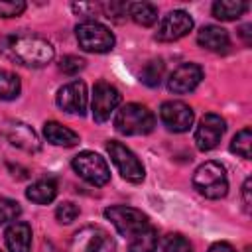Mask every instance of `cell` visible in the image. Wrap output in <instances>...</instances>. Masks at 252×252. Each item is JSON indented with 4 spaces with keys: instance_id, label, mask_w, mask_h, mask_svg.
Segmentation results:
<instances>
[{
    "instance_id": "cell-6",
    "label": "cell",
    "mask_w": 252,
    "mask_h": 252,
    "mask_svg": "<svg viewBox=\"0 0 252 252\" xmlns=\"http://www.w3.org/2000/svg\"><path fill=\"white\" fill-rule=\"evenodd\" d=\"M75 173L94 187H102L110 181V169L102 156L94 152H81L71 161Z\"/></svg>"
},
{
    "instance_id": "cell-20",
    "label": "cell",
    "mask_w": 252,
    "mask_h": 252,
    "mask_svg": "<svg viewBox=\"0 0 252 252\" xmlns=\"http://www.w3.org/2000/svg\"><path fill=\"white\" fill-rule=\"evenodd\" d=\"M248 10V4L242 2V0H217L211 8L213 16L217 20H222V22H230V20H236L240 18L244 12Z\"/></svg>"
},
{
    "instance_id": "cell-30",
    "label": "cell",
    "mask_w": 252,
    "mask_h": 252,
    "mask_svg": "<svg viewBox=\"0 0 252 252\" xmlns=\"http://www.w3.org/2000/svg\"><path fill=\"white\" fill-rule=\"evenodd\" d=\"M26 10L22 0H0V18H16Z\"/></svg>"
},
{
    "instance_id": "cell-13",
    "label": "cell",
    "mask_w": 252,
    "mask_h": 252,
    "mask_svg": "<svg viewBox=\"0 0 252 252\" xmlns=\"http://www.w3.org/2000/svg\"><path fill=\"white\" fill-rule=\"evenodd\" d=\"M57 104L69 114L83 116L87 110V85L83 81H71L57 91Z\"/></svg>"
},
{
    "instance_id": "cell-21",
    "label": "cell",
    "mask_w": 252,
    "mask_h": 252,
    "mask_svg": "<svg viewBox=\"0 0 252 252\" xmlns=\"http://www.w3.org/2000/svg\"><path fill=\"white\" fill-rule=\"evenodd\" d=\"M156 248H158V232L152 224L136 232L132 238H128V252H156Z\"/></svg>"
},
{
    "instance_id": "cell-22",
    "label": "cell",
    "mask_w": 252,
    "mask_h": 252,
    "mask_svg": "<svg viewBox=\"0 0 252 252\" xmlns=\"http://www.w3.org/2000/svg\"><path fill=\"white\" fill-rule=\"evenodd\" d=\"M128 16L138 26L148 28L158 22V8L150 2H132V4H128Z\"/></svg>"
},
{
    "instance_id": "cell-15",
    "label": "cell",
    "mask_w": 252,
    "mask_h": 252,
    "mask_svg": "<svg viewBox=\"0 0 252 252\" xmlns=\"http://www.w3.org/2000/svg\"><path fill=\"white\" fill-rule=\"evenodd\" d=\"M2 132H4L6 140L12 146H16V148H20L24 152L33 154V152L39 150V138H37V134L28 124H24V122H14V120L12 122H6L4 128H2Z\"/></svg>"
},
{
    "instance_id": "cell-25",
    "label": "cell",
    "mask_w": 252,
    "mask_h": 252,
    "mask_svg": "<svg viewBox=\"0 0 252 252\" xmlns=\"http://www.w3.org/2000/svg\"><path fill=\"white\" fill-rule=\"evenodd\" d=\"M250 146H252V130L250 128H242L230 142V152L244 158V159H250Z\"/></svg>"
},
{
    "instance_id": "cell-2",
    "label": "cell",
    "mask_w": 252,
    "mask_h": 252,
    "mask_svg": "<svg viewBox=\"0 0 252 252\" xmlns=\"http://www.w3.org/2000/svg\"><path fill=\"white\" fill-rule=\"evenodd\" d=\"M114 126L124 136H144V134H150L154 130L156 116L152 114V110L148 106L138 104V102H130V104H124L116 112Z\"/></svg>"
},
{
    "instance_id": "cell-12",
    "label": "cell",
    "mask_w": 252,
    "mask_h": 252,
    "mask_svg": "<svg viewBox=\"0 0 252 252\" xmlns=\"http://www.w3.org/2000/svg\"><path fill=\"white\" fill-rule=\"evenodd\" d=\"M159 118L165 124L167 130L171 132H187L193 124V110L189 104L181 102V100H167L161 104L159 108Z\"/></svg>"
},
{
    "instance_id": "cell-24",
    "label": "cell",
    "mask_w": 252,
    "mask_h": 252,
    "mask_svg": "<svg viewBox=\"0 0 252 252\" xmlns=\"http://www.w3.org/2000/svg\"><path fill=\"white\" fill-rule=\"evenodd\" d=\"M161 77H163V61H159V59L148 61L140 73L142 83L148 87H158L161 83Z\"/></svg>"
},
{
    "instance_id": "cell-31",
    "label": "cell",
    "mask_w": 252,
    "mask_h": 252,
    "mask_svg": "<svg viewBox=\"0 0 252 252\" xmlns=\"http://www.w3.org/2000/svg\"><path fill=\"white\" fill-rule=\"evenodd\" d=\"M83 67H85V61L81 57H77V55H65L61 59V63H59V69L63 73H67V75H77Z\"/></svg>"
},
{
    "instance_id": "cell-32",
    "label": "cell",
    "mask_w": 252,
    "mask_h": 252,
    "mask_svg": "<svg viewBox=\"0 0 252 252\" xmlns=\"http://www.w3.org/2000/svg\"><path fill=\"white\" fill-rule=\"evenodd\" d=\"M71 8H73V12H75L77 16H85V18H89L87 22H91V18H93V16L102 14L100 4H87V2H79V4H73Z\"/></svg>"
},
{
    "instance_id": "cell-16",
    "label": "cell",
    "mask_w": 252,
    "mask_h": 252,
    "mask_svg": "<svg viewBox=\"0 0 252 252\" xmlns=\"http://www.w3.org/2000/svg\"><path fill=\"white\" fill-rule=\"evenodd\" d=\"M6 246L10 252H32V226L24 220H14L6 232Z\"/></svg>"
},
{
    "instance_id": "cell-35",
    "label": "cell",
    "mask_w": 252,
    "mask_h": 252,
    "mask_svg": "<svg viewBox=\"0 0 252 252\" xmlns=\"http://www.w3.org/2000/svg\"><path fill=\"white\" fill-rule=\"evenodd\" d=\"M250 30H252V26H250V24H246V26H242V28H240V35L244 37V41H246V43H250Z\"/></svg>"
},
{
    "instance_id": "cell-14",
    "label": "cell",
    "mask_w": 252,
    "mask_h": 252,
    "mask_svg": "<svg viewBox=\"0 0 252 252\" xmlns=\"http://www.w3.org/2000/svg\"><path fill=\"white\" fill-rule=\"evenodd\" d=\"M201 79H203V69L197 63H183L169 75L167 89L173 94H187L199 87Z\"/></svg>"
},
{
    "instance_id": "cell-33",
    "label": "cell",
    "mask_w": 252,
    "mask_h": 252,
    "mask_svg": "<svg viewBox=\"0 0 252 252\" xmlns=\"http://www.w3.org/2000/svg\"><path fill=\"white\" fill-rule=\"evenodd\" d=\"M252 187V179L250 177H246V181H244V185H242V199H244V207H246V211H250V205H252V199H250V189Z\"/></svg>"
},
{
    "instance_id": "cell-18",
    "label": "cell",
    "mask_w": 252,
    "mask_h": 252,
    "mask_svg": "<svg viewBox=\"0 0 252 252\" xmlns=\"http://www.w3.org/2000/svg\"><path fill=\"white\" fill-rule=\"evenodd\" d=\"M43 136L49 144L53 146H63V148H71L75 144H79V134L73 132L71 128L55 122V120H49L43 124Z\"/></svg>"
},
{
    "instance_id": "cell-8",
    "label": "cell",
    "mask_w": 252,
    "mask_h": 252,
    "mask_svg": "<svg viewBox=\"0 0 252 252\" xmlns=\"http://www.w3.org/2000/svg\"><path fill=\"white\" fill-rule=\"evenodd\" d=\"M106 152H108L112 163L116 165V169L120 171V175L126 181H130V183L144 181V175H146L144 173V165H142V161L136 158V154L130 148H126L124 144H120L116 140H110L106 144Z\"/></svg>"
},
{
    "instance_id": "cell-29",
    "label": "cell",
    "mask_w": 252,
    "mask_h": 252,
    "mask_svg": "<svg viewBox=\"0 0 252 252\" xmlns=\"http://www.w3.org/2000/svg\"><path fill=\"white\" fill-rule=\"evenodd\" d=\"M100 10H102V14H104L108 20L122 22V18H126V14H128V4H122V2L100 4Z\"/></svg>"
},
{
    "instance_id": "cell-11",
    "label": "cell",
    "mask_w": 252,
    "mask_h": 252,
    "mask_svg": "<svg viewBox=\"0 0 252 252\" xmlns=\"http://www.w3.org/2000/svg\"><path fill=\"white\" fill-rule=\"evenodd\" d=\"M191 30H193V18L183 10H173L167 16H163V20L159 22L156 39L158 41H177V39L185 37Z\"/></svg>"
},
{
    "instance_id": "cell-34",
    "label": "cell",
    "mask_w": 252,
    "mask_h": 252,
    "mask_svg": "<svg viewBox=\"0 0 252 252\" xmlns=\"http://www.w3.org/2000/svg\"><path fill=\"white\" fill-rule=\"evenodd\" d=\"M209 252H236L228 242H215L211 248H209Z\"/></svg>"
},
{
    "instance_id": "cell-5",
    "label": "cell",
    "mask_w": 252,
    "mask_h": 252,
    "mask_svg": "<svg viewBox=\"0 0 252 252\" xmlns=\"http://www.w3.org/2000/svg\"><path fill=\"white\" fill-rule=\"evenodd\" d=\"M104 217L114 224L118 234H122L124 238H132L136 232L150 226V219L146 213L134 207H126V205H114V207L104 209Z\"/></svg>"
},
{
    "instance_id": "cell-17",
    "label": "cell",
    "mask_w": 252,
    "mask_h": 252,
    "mask_svg": "<svg viewBox=\"0 0 252 252\" xmlns=\"http://www.w3.org/2000/svg\"><path fill=\"white\" fill-rule=\"evenodd\" d=\"M197 43L209 51H215V53H224L230 45V39H228V33L226 30L219 28V26H205L199 30L197 33Z\"/></svg>"
},
{
    "instance_id": "cell-19",
    "label": "cell",
    "mask_w": 252,
    "mask_h": 252,
    "mask_svg": "<svg viewBox=\"0 0 252 252\" xmlns=\"http://www.w3.org/2000/svg\"><path fill=\"white\" fill-rule=\"evenodd\" d=\"M26 197L35 205H47L57 197V185L53 179H39L26 189Z\"/></svg>"
},
{
    "instance_id": "cell-27",
    "label": "cell",
    "mask_w": 252,
    "mask_h": 252,
    "mask_svg": "<svg viewBox=\"0 0 252 252\" xmlns=\"http://www.w3.org/2000/svg\"><path fill=\"white\" fill-rule=\"evenodd\" d=\"M163 252H193L191 242L181 234H167L161 244Z\"/></svg>"
},
{
    "instance_id": "cell-28",
    "label": "cell",
    "mask_w": 252,
    "mask_h": 252,
    "mask_svg": "<svg viewBox=\"0 0 252 252\" xmlns=\"http://www.w3.org/2000/svg\"><path fill=\"white\" fill-rule=\"evenodd\" d=\"M79 207L73 203V201H65V203H61V205H57V209H55V219L61 222V224H69V222H73L77 217H79Z\"/></svg>"
},
{
    "instance_id": "cell-3",
    "label": "cell",
    "mask_w": 252,
    "mask_h": 252,
    "mask_svg": "<svg viewBox=\"0 0 252 252\" xmlns=\"http://www.w3.org/2000/svg\"><path fill=\"white\" fill-rule=\"evenodd\" d=\"M193 187L207 199H220L228 193L226 171L219 161H205L193 173Z\"/></svg>"
},
{
    "instance_id": "cell-10",
    "label": "cell",
    "mask_w": 252,
    "mask_h": 252,
    "mask_svg": "<svg viewBox=\"0 0 252 252\" xmlns=\"http://www.w3.org/2000/svg\"><path fill=\"white\" fill-rule=\"evenodd\" d=\"M224 130H226L224 118H220L215 112L205 114L199 120V126L195 130V144H197V148L201 152H209V150L217 148L220 138H222V134H224Z\"/></svg>"
},
{
    "instance_id": "cell-9",
    "label": "cell",
    "mask_w": 252,
    "mask_h": 252,
    "mask_svg": "<svg viewBox=\"0 0 252 252\" xmlns=\"http://www.w3.org/2000/svg\"><path fill=\"white\" fill-rule=\"evenodd\" d=\"M120 104V93L110 83L98 81L93 89V118L94 122H106Z\"/></svg>"
},
{
    "instance_id": "cell-26",
    "label": "cell",
    "mask_w": 252,
    "mask_h": 252,
    "mask_svg": "<svg viewBox=\"0 0 252 252\" xmlns=\"http://www.w3.org/2000/svg\"><path fill=\"white\" fill-rule=\"evenodd\" d=\"M22 215V207L14 199L0 197V222H14Z\"/></svg>"
},
{
    "instance_id": "cell-4",
    "label": "cell",
    "mask_w": 252,
    "mask_h": 252,
    "mask_svg": "<svg viewBox=\"0 0 252 252\" xmlns=\"http://www.w3.org/2000/svg\"><path fill=\"white\" fill-rule=\"evenodd\" d=\"M75 33H77L79 47L89 51V53H108L114 47V41H116L114 33L106 26H102L94 20L81 22L77 26Z\"/></svg>"
},
{
    "instance_id": "cell-1",
    "label": "cell",
    "mask_w": 252,
    "mask_h": 252,
    "mask_svg": "<svg viewBox=\"0 0 252 252\" xmlns=\"http://www.w3.org/2000/svg\"><path fill=\"white\" fill-rule=\"evenodd\" d=\"M6 49L14 59H18L22 65H28V67H43L55 55V49L47 39L39 35H30V33L10 37Z\"/></svg>"
},
{
    "instance_id": "cell-23",
    "label": "cell",
    "mask_w": 252,
    "mask_h": 252,
    "mask_svg": "<svg viewBox=\"0 0 252 252\" xmlns=\"http://www.w3.org/2000/svg\"><path fill=\"white\" fill-rule=\"evenodd\" d=\"M22 91V83H20V77L16 73H10V71H0V98L4 100H14L18 98Z\"/></svg>"
},
{
    "instance_id": "cell-7",
    "label": "cell",
    "mask_w": 252,
    "mask_h": 252,
    "mask_svg": "<svg viewBox=\"0 0 252 252\" xmlns=\"http://www.w3.org/2000/svg\"><path fill=\"white\" fill-rule=\"evenodd\" d=\"M67 252H114V240L104 228L89 224L71 236Z\"/></svg>"
}]
</instances>
